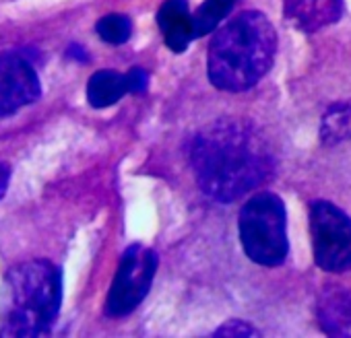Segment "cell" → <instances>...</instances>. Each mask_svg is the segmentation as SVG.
Masks as SVG:
<instances>
[{"mask_svg": "<svg viewBox=\"0 0 351 338\" xmlns=\"http://www.w3.org/2000/svg\"><path fill=\"white\" fill-rule=\"evenodd\" d=\"M240 239L246 256L261 266H279L287 258L285 207L273 192L254 194L240 211Z\"/></svg>", "mask_w": 351, "mask_h": 338, "instance_id": "obj_4", "label": "cell"}, {"mask_svg": "<svg viewBox=\"0 0 351 338\" xmlns=\"http://www.w3.org/2000/svg\"><path fill=\"white\" fill-rule=\"evenodd\" d=\"M149 83V75L143 68H130L126 75V85L130 93H143L147 89Z\"/></svg>", "mask_w": 351, "mask_h": 338, "instance_id": "obj_16", "label": "cell"}, {"mask_svg": "<svg viewBox=\"0 0 351 338\" xmlns=\"http://www.w3.org/2000/svg\"><path fill=\"white\" fill-rule=\"evenodd\" d=\"M97 34L104 42L120 46L124 42H128V38L132 36V23L128 17L124 15H108L104 19L97 21Z\"/></svg>", "mask_w": 351, "mask_h": 338, "instance_id": "obj_14", "label": "cell"}, {"mask_svg": "<svg viewBox=\"0 0 351 338\" xmlns=\"http://www.w3.org/2000/svg\"><path fill=\"white\" fill-rule=\"evenodd\" d=\"M42 93L32 62L19 54H0V120L34 103Z\"/></svg>", "mask_w": 351, "mask_h": 338, "instance_id": "obj_7", "label": "cell"}, {"mask_svg": "<svg viewBox=\"0 0 351 338\" xmlns=\"http://www.w3.org/2000/svg\"><path fill=\"white\" fill-rule=\"evenodd\" d=\"M318 324L328 336H351V293L328 291L318 303Z\"/></svg>", "mask_w": 351, "mask_h": 338, "instance_id": "obj_10", "label": "cell"}, {"mask_svg": "<svg viewBox=\"0 0 351 338\" xmlns=\"http://www.w3.org/2000/svg\"><path fill=\"white\" fill-rule=\"evenodd\" d=\"M157 25L167 48L176 54L184 52L195 40V25L186 0H165L157 13Z\"/></svg>", "mask_w": 351, "mask_h": 338, "instance_id": "obj_9", "label": "cell"}, {"mask_svg": "<svg viewBox=\"0 0 351 338\" xmlns=\"http://www.w3.org/2000/svg\"><path fill=\"white\" fill-rule=\"evenodd\" d=\"M234 5H236V0H205L201 9L197 11V15L193 17L195 38L211 34L230 15Z\"/></svg>", "mask_w": 351, "mask_h": 338, "instance_id": "obj_13", "label": "cell"}, {"mask_svg": "<svg viewBox=\"0 0 351 338\" xmlns=\"http://www.w3.org/2000/svg\"><path fill=\"white\" fill-rule=\"evenodd\" d=\"M62 299V276L48 260H29L7 274V313L0 336H40L50 330Z\"/></svg>", "mask_w": 351, "mask_h": 338, "instance_id": "obj_3", "label": "cell"}, {"mask_svg": "<svg viewBox=\"0 0 351 338\" xmlns=\"http://www.w3.org/2000/svg\"><path fill=\"white\" fill-rule=\"evenodd\" d=\"M157 270V254L138 244L130 246L116 270L112 289L106 301V313L110 317H122L134 311L147 297Z\"/></svg>", "mask_w": 351, "mask_h": 338, "instance_id": "obj_6", "label": "cell"}, {"mask_svg": "<svg viewBox=\"0 0 351 338\" xmlns=\"http://www.w3.org/2000/svg\"><path fill=\"white\" fill-rule=\"evenodd\" d=\"M191 163L199 188L217 203H232L273 178V155L254 126L215 120L193 140Z\"/></svg>", "mask_w": 351, "mask_h": 338, "instance_id": "obj_1", "label": "cell"}, {"mask_svg": "<svg viewBox=\"0 0 351 338\" xmlns=\"http://www.w3.org/2000/svg\"><path fill=\"white\" fill-rule=\"evenodd\" d=\"M314 262L326 272L351 268V219L332 203L318 200L310 209Z\"/></svg>", "mask_w": 351, "mask_h": 338, "instance_id": "obj_5", "label": "cell"}, {"mask_svg": "<svg viewBox=\"0 0 351 338\" xmlns=\"http://www.w3.org/2000/svg\"><path fill=\"white\" fill-rule=\"evenodd\" d=\"M283 15L300 31L314 34L341 19L343 0H285Z\"/></svg>", "mask_w": 351, "mask_h": 338, "instance_id": "obj_8", "label": "cell"}, {"mask_svg": "<svg viewBox=\"0 0 351 338\" xmlns=\"http://www.w3.org/2000/svg\"><path fill=\"white\" fill-rule=\"evenodd\" d=\"M277 31L258 11H244L223 25L209 44V81L223 91L254 87L273 66Z\"/></svg>", "mask_w": 351, "mask_h": 338, "instance_id": "obj_2", "label": "cell"}, {"mask_svg": "<svg viewBox=\"0 0 351 338\" xmlns=\"http://www.w3.org/2000/svg\"><path fill=\"white\" fill-rule=\"evenodd\" d=\"M124 93H128L126 75H118L114 70L95 73L87 85V99L93 107L114 105L118 99H122Z\"/></svg>", "mask_w": 351, "mask_h": 338, "instance_id": "obj_11", "label": "cell"}, {"mask_svg": "<svg viewBox=\"0 0 351 338\" xmlns=\"http://www.w3.org/2000/svg\"><path fill=\"white\" fill-rule=\"evenodd\" d=\"M322 140L326 144H337L345 138H351V105L335 103L322 118Z\"/></svg>", "mask_w": 351, "mask_h": 338, "instance_id": "obj_12", "label": "cell"}, {"mask_svg": "<svg viewBox=\"0 0 351 338\" xmlns=\"http://www.w3.org/2000/svg\"><path fill=\"white\" fill-rule=\"evenodd\" d=\"M213 336H219V338H223V336H256V330L240 320H232V322H226L221 328H217Z\"/></svg>", "mask_w": 351, "mask_h": 338, "instance_id": "obj_15", "label": "cell"}, {"mask_svg": "<svg viewBox=\"0 0 351 338\" xmlns=\"http://www.w3.org/2000/svg\"><path fill=\"white\" fill-rule=\"evenodd\" d=\"M9 180H11V167L5 161H0V198H3L7 192Z\"/></svg>", "mask_w": 351, "mask_h": 338, "instance_id": "obj_17", "label": "cell"}]
</instances>
